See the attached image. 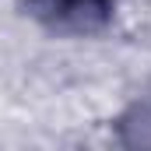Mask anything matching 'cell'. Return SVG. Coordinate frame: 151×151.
<instances>
[{
    "label": "cell",
    "mask_w": 151,
    "mask_h": 151,
    "mask_svg": "<svg viewBox=\"0 0 151 151\" xmlns=\"http://www.w3.org/2000/svg\"><path fill=\"white\" fill-rule=\"evenodd\" d=\"M116 134L127 151H151V95L137 99L116 119Z\"/></svg>",
    "instance_id": "cell-2"
},
{
    "label": "cell",
    "mask_w": 151,
    "mask_h": 151,
    "mask_svg": "<svg viewBox=\"0 0 151 151\" xmlns=\"http://www.w3.org/2000/svg\"><path fill=\"white\" fill-rule=\"evenodd\" d=\"M113 0H39V14L60 28L88 32L109 21Z\"/></svg>",
    "instance_id": "cell-1"
}]
</instances>
